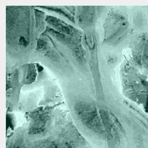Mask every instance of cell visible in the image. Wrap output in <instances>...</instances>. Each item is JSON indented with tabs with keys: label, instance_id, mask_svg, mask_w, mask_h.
Returning a JSON list of instances; mask_svg holds the SVG:
<instances>
[{
	"label": "cell",
	"instance_id": "obj_3",
	"mask_svg": "<svg viewBox=\"0 0 148 148\" xmlns=\"http://www.w3.org/2000/svg\"><path fill=\"white\" fill-rule=\"evenodd\" d=\"M36 73L34 65H30L28 69L26 80L29 83H31L35 80Z\"/></svg>",
	"mask_w": 148,
	"mask_h": 148
},
{
	"label": "cell",
	"instance_id": "obj_5",
	"mask_svg": "<svg viewBox=\"0 0 148 148\" xmlns=\"http://www.w3.org/2000/svg\"><path fill=\"white\" fill-rule=\"evenodd\" d=\"M19 41H20V42L21 43V44L22 45H23L26 46V45H27V42H26V40L25 39L24 37H23V36H21L20 38Z\"/></svg>",
	"mask_w": 148,
	"mask_h": 148
},
{
	"label": "cell",
	"instance_id": "obj_4",
	"mask_svg": "<svg viewBox=\"0 0 148 148\" xmlns=\"http://www.w3.org/2000/svg\"><path fill=\"white\" fill-rule=\"evenodd\" d=\"M45 44L44 42H43L42 41H41V40H40L38 42L37 47H38V48H39V49H41V48H43L44 47H45Z\"/></svg>",
	"mask_w": 148,
	"mask_h": 148
},
{
	"label": "cell",
	"instance_id": "obj_1",
	"mask_svg": "<svg viewBox=\"0 0 148 148\" xmlns=\"http://www.w3.org/2000/svg\"><path fill=\"white\" fill-rule=\"evenodd\" d=\"M129 23L127 16L118 10L110 11L104 22V43L115 45L127 34Z\"/></svg>",
	"mask_w": 148,
	"mask_h": 148
},
{
	"label": "cell",
	"instance_id": "obj_2",
	"mask_svg": "<svg viewBox=\"0 0 148 148\" xmlns=\"http://www.w3.org/2000/svg\"><path fill=\"white\" fill-rule=\"evenodd\" d=\"M77 109L78 116L86 126L95 130L101 128V122L95 107L88 104H80Z\"/></svg>",
	"mask_w": 148,
	"mask_h": 148
},
{
	"label": "cell",
	"instance_id": "obj_6",
	"mask_svg": "<svg viewBox=\"0 0 148 148\" xmlns=\"http://www.w3.org/2000/svg\"><path fill=\"white\" fill-rule=\"evenodd\" d=\"M43 69V68L42 66H41L40 65H38V70L39 72H41V71H42Z\"/></svg>",
	"mask_w": 148,
	"mask_h": 148
}]
</instances>
